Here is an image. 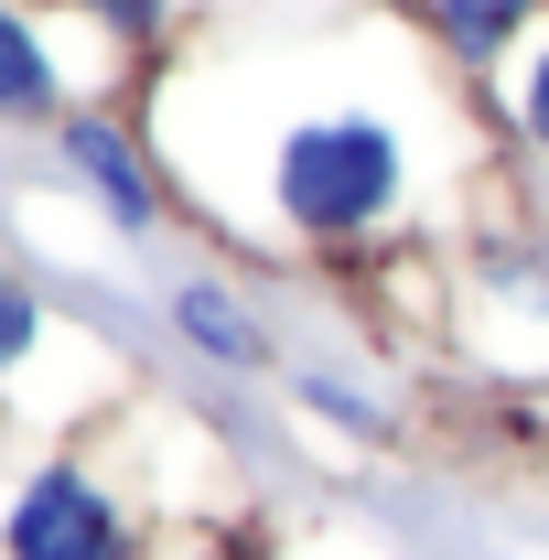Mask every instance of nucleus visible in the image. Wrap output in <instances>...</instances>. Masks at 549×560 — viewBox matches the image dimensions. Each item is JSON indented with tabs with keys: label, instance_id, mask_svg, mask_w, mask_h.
<instances>
[{
	"label": "nucleus",
	"instance_id": "obj_1",
	"mask_svg": "<svg viewBox=\"0 0 549 560\" xmlns=\"http://www.w3.org/2000/svg\"><path fill=\"white\" fill-rule=\"evenodd\" d=\"M184 75L237 97V173L206 184L215 215L291 259H366L506 206L484 75H464L399 0L291 11Z\"/></svg>",
	"mask_w": 549,
	"mask_h": 560
},
{
	"label": "nucleus",
	"instance_id": "obj_2",
	"mask_svg": "<svg viewBox=\"0 0 549 560\" xmlns=\"http://www.w3.org/2000/svg\"><path fill=\"white\" fill-rule=\"evenodd\" d=\"M453 335L495 377H549V215L495 206L453 248Z\"/></svg>",
	"mask_w": 549,
	"mask_h": 560
},
{
	"label": "nucleus",
	"instance_id": "obj_3",
	"mask_svg": "<svg viewBox=\"0 0 549 560\" xmlns=\"http://www.w3.org/2000/svg\"><path fill=\"white\" fill-rule=\"evenodd\" d=\"M0 550H11V560H130V517H119V495L97 486V475L44 464L33 486L11 495Z\"/></svg>",
	"mask_w": 549,
	"mask_h": 560
},
{
	"label": "nucleus",
	"instance_id": "obj_4",
	"mask_svg": "<svg viewBox=\"0 0 549 560\" xmlns=\"http://www.w3.org/2000/svg\"><path fill=\"white\" fill-rule=\"evenodd\" d=\"M66 162H75V184L108 206L119 237H151L162 226V184H151V162H140V140L119 119H66Z\"/></svg>",
	"mask_w": 549,
	"mask_h": 560
},
{
	"label": "nucleus",
	"instance_id": "obj_5",
	"mask_svg": "<svg viewBox=\"0 0 549 560\" xmlns=\"http://www.w3.org/2000/svg\"><path fill=\"white\" fill-rule=\"evenodd\" d=\"M173 335H184V346L206 355V366H226V377H259V366H270V324H259V313H248V291H226V280H173Z\"/></svg>",
	"mask_w": 549,
	"mask_h": 560
},
{
	"label": "nucleus",
	"instance_id": "obj_6",
	"mask_svg": "<svg viewBox=\"0 0 549 560\" xmlns=\"http://www.w3.org/2000/svg\"><path fill=\"white\" fill-rule=\"evenodd\" d=\"M399 11H410V22H420V33H431L464 75H495V66H506V44L539 22L549 0H399Z\"/></svg>",
	"mask_w": 549,
	"mask_h": 560
},
{
	"label": "nucleus",
	"instance_id": "obj_7",
	"mask_svg": "<svg viewBox=\"0 0 549 560\" xmlns=\"http://www.w3.org/2000/svg\"><path fill=\"white\" fill-rule=\"evenodd\" d=\"M484 108H495L506 151L549 173V11L528 22V33H517V44H506V66L484 75Z\"/></svg>",
	"mask_w": 549,
	"mask_h": 560
},
{
	"label": "nucleus",
	"instance_id": "obj_8",
	"mask_svg": "<svg viewBox=\"0 0 549 560\" xmlns=\"http://www.w3.org/2000/svg\"><path fill=\"white\" fill-rule=\"evenodd\" d=\"M55 97H66V75H55V44H44V33H33V22L0 0V119H44Z\"/></svg>",
	"mask_w": 549,
	"mask_h": 560
},
{
	"label": "nucleus",
	"instance_id": "obj_9",
	"mask_svg": "<svg viewBox=\"0 0 549 560\" xmlns=\"http://www.w3.org/2000/svg\"><path fill=\"white\" fill-rule=\"evenodd\" d=\"M291 399H302L313 420H335L344 442H388V431H399L388 399H377V388H355V377H335V366H302V377H291Z\"/></svg>",
	"mask_w": 549,
	"mask_h": 560
},
{
	"label": "nucleus",
	"instance_id": "obj_10",
	"mask_svg": "<svg viewBox=\"0 0 549 560\" xmlns=\"http://www.w3.org/2000/svg\"><path fill=\"white\" fill-rule=\"evenodd\" d=\"M44 346V302H33V291H22V280L0 270V366H22V355Z\"/></svg>",
	"mask_w": 549,
	"mask_h": 560
},
{
	"label": "nucleus",
	"instance_id": "obj_11",
	"mask_svg": "<svg viewBox=\"0 0 549 560\" xmlns=\"http://www.w3.org/2000/svg\"><path fill=\"white\" fill-rule=\"evenodd\" d=\"M226 11H324V0H226Z\"/></svg>",
	"mask_w": 549,
	"mask_h": 560
}]
</instances>
